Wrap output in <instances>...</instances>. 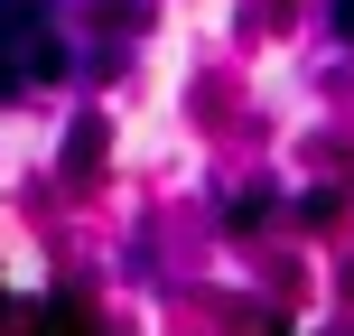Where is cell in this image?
Wrapping results in <instances>:
<instances>
[{
  "instance_id": "6da1fadb",
  "label": "cell",
  "mask_w": 354,
  "mask_h": 336,
  "mask_svg": "<svg viewBox=\"0 0 354 336\" xmlns=\"http://www.w3.org/2000/svg\"><path fill=\"white\" fill-rule=\"evenodd\" d=\"M66 75V47L47 28V0H0V94L10 85H47Z\"/></svg>"
},
{
  "instance_id": "7a4b0ae2",
  "label": "cell",
  "mask_w": 354,
  "mask_h": 336,
  "mask_svg": "<svg viewBox=\"0 0 354 336\" xmlns=\"http://www.w3.org/2000/svg\"><path fill=\"white\" fill-rule=\"evenodd\" d=\"M326 19H336V37H354V0H336V10H326Z\"/></svg>"
}]
</instances>
